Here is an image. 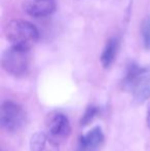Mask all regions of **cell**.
Listing matches in <instances>:
<instances>
[{
  "mask_svg": "<svg viewBox=\"0 0 150 151\" xmlns=\"http://www.w3.org/2000/svg\"><path fill=\"white\" fill-rule=\"evenodd\" d=\"M121 86L122 90L133 96V103L143 104L150 98V69L135 62L130 63Z\"/></svg>",
  "mask_w": 150,
  "mask_h": 151,
  "instance_id": "obj_1",
  "label": "cell"
},
{
  "mask_svg": "<svg viewBox=\"0 0 150 151\" xmlns=\"http://www.w3.org/2000/svg\"><path fill=\"white\" fill-rule=\"evenodd\" d=\"M5 37L10 44L17 47L31 50L39 39V32L30 22L21 19L8 22L4 29Z\"/></svg>",
  "mask_w": 150,
  "mask_h": 151,
  "instance_id": "obj_2",
  "label": "cell"
},
{
  "mask_svg": "<svg viewBox=\"0 0 150 151\" xmlns=\"http://www.w3.org/2000/svg\"><path fill=\"white\" fill-rule=\"evenodd\" d=\"M31 65L30 50L11 45L2 54L1 66L8 74L22 78L28 74Z\"/></svg>",
  "mask_w": 150,
  "mask_h": 151,
  "instance_id": "obj_3",
  "label": "cell"
},
{
  "mask_svg": "<svg viewBox=\"0 0 150 151\" xmlns=\"http://www.w3.org/2000/svg\"><path fill=\"white\" fill-rule=\"evenodd\" d=\"M27 121L26 112L17 102L6 100L1 104L0 123L7 133H18L24 127Z\"/></svg>",
  "mask_w": 150,
  "mask_h": 151,
  "instance_id": "obj_4",
  "label": "cell"
},
{
  "mask_svg": "<svg viewBox=\"0 0 150 151\" xmlns=\"http://www.w3.org/2000/svg\"><path fill=\"white\" fill-rule=\"evenodd\" d=\"M46 127L50 137L56 140L68 138L71 133V125L68 117L62 112H52L46 119Z\"/></svg>",
  "mask_w": 150,
  "mask_h": 151,
  "instance_id": "obj_5",
  "label": "cell"
},
{
  "mask_svg": "<svg viewBox=\"0 0 150 151\" xmlns=\"http://www.w3.org/2000/svg\"><path fill=\"white\" fill-rule=\"evenodd\" d=\"M104 133L101 127H95L80 136L74 151H100L104 144Z\"/></svg>",
  "mask_w": 150,
  "mask_h": 151,
  "instance_id": "obj_6",
  "label": "cell"
},
{
  "mask_svg": "<svg viewBox=\"0 0 150 151\" xmlns=\"http://www.w3.org/2000/svg\"><path fill=\"white\" fill-rule=\"evenodd\" d=\"M23 9L29 16L42 18L52 14L56 10V0H23Z\"/></svg>",
  "mask_w": 150,
  "mask_h": 151,
  "instance_id": "obj_7",
  "label": "cell"
},
{
  "mask_svg": "<svg viewBox=\"0 0 150 151\" xmlns=\"http://www.w3.org/2000/svg\"><path fill=\"white\" fill-rule=\"evenodd\" d=\"M118 50H119V40L116 37L108 39L100 57L101 65L103 66L104 69H108L112 66L114 61L116 60Z\"/></svg>",
  "mask_w": 150,
  "mask_h": 151,
  "instance_id": "obj_8",
  "label": "cell"
},
{
  "mask_svg": "<svg viewBox=\"0 0 150 151\" xmlns=\"http://www.w3.org/2000/svg\"><path fill=\"white\" fill-rule=\"evenodd\" d=\"M50 137V134L45 132H37L32 135L30 139V151H44Z\"/></svg>",
  "mask_w": 150,
  "mask_h": 151,
  "instance_id": "obj_9",
  "label": "cell"
},
{
  "mask_svg": "<svg viewBox=\"0 0 150 151\" xmlns=\"http://www.w3.org/2000/svg\"><path fill=\"white\" fill-rule=\"evenodd\" d=\"M100 114V108L96 105H88L86 107L85 111H84L83 115H82L81 119H80V125L81 127H86L93 120Z\"/></svg>",
  "mask_w": 150,
  "mask_h": 151,
  "instance_id": "obj_10",
  "label": "cell"
},
{
  "mask_svg": "<svg viewBox=\"0 0 150 151\" xmlns=\"http://www.w3.org/2000/svg\"><path fill=\"white\" fill-rule=\"evenodd\" d=\"M141 36L143 45L146 50H150V14L145 17L141 25Z\"/></svg>",
  "mask_w": 150,
  "mask_h": 151,
  "instance_id": "obj_11",
  "label": "cell"
},
{
  "mask_svg": "<svg viewBox=\"0 0 150 151\" xmlns=\"http://www.w3.org/2000/svg\"><path fill=\"white\" fill-rule=\"evenodd\" d=\"M146 124L148 127V129H150V101L147 106V110H146Z\"/></svg>",
  "mask_w": 150,
  "mask_h": 151,
  "instance_id": "obj_12",
  "label": "cell"
}]
</instances>
